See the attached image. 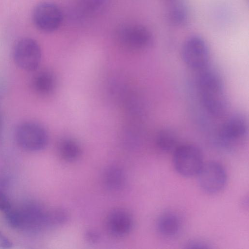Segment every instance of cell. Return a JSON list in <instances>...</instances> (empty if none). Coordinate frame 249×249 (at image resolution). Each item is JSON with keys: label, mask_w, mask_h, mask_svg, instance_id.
I'll list each match as a JSON object with an SVG mask.
<instances>
[{"label": "cell", "mask_w": 249, "mask_h": 249, "mask_svg": "<svg viewBox=\"0 0 249 249\" xmlns=\"http://www.w3.org/2000/svg\"><path fill=\"white\" fill-rule=\"evenodd\" d=\"M103 181L107 189L118 191L124 186L126 181L125 174L121 168L116 166H111L104 171Z\"/></svg>", "instance_id": "obj_13"}, {"label": "cell", "mask_w": 249, "mask_h": 249, "mask_svg": "<svg viewBox=\"0 0 249 249\" xmlns=\"http://www.w3.org/2000/svg\"><path fill=\"white\" fill-rule=\"evenodd\" d=\"M114 37L122 47L131 50L141 51L149 48L153 36L146 27L136 24H124L115 31Z\"/></svg>", "instance_id": "obj_4"}, {"label": "cell", "mask_w": 249, "mask_h": 249, "mask_svg": "<svg viewBox=\"0 0 249 249\" xmlns=\"http://www.w3.org/2000/svg\"><path fill=\"white\" fill-rule=\"evenodd\" d=\"M199 71L197 85L201 104L211 115L221 117L228 107L222 78L219 72L209 65Z\"/></svg>", "instance_id": "obj_1"}, {"label": "cell", "mask_w": 249, "mask_h": 249, "mask_svg": "<svg viewBox=\"0 0 249 249\" xmlns=\"http://www.w3.org/2000/svg\"><path fill=\"white\" fill-rule=\"evenodd\" d=\"M155 144L160 150L164 152H173L179 145L177 135L174 130L168 128H163L158 132Z\"/></svg>", "instance_id": "obj_15"}, {"label": "cell", "mask_w": 249, "mask_h": 249, "mask_svg": "<svg viewBox=\"0 0 249 249\" xmlns=\"http://www.w3.org/2000/svg\"><path fill=\"white\" fill-rule=\"evenodd\" d=\"M33 19L35 25L39 30L51 33L60 27L63 15L61 9L57 4L50 1H44L34 8Z\"/></svg>", "instance_id": "obj_8"}, {"label": "cell", "mask_w": 249, "mask_h": 249, "mask_svg": "<svg viewBox=\"0 0 249 249\" xmlns=\"http://www.w3.org/2000/svg\"><path fill=\"white\" fill-rule=\"evenodd\" d=\"M248 120L244 114H233L220 128L217 142L225 150H235L245 142L248 135Z\"/></svg>", "instance_id": "obj_2"}, {"label": "cell", "mask_w": 249, "mask_h": 249, "mask_svg": "<svg viewBox=\"0 0 249 249\" xmlns=\"http://www.w3.org/2000/svg\"><path fill=\"white\" fill-rule=\"evenodd\" d=\"M12 246L11 241L0 231V249H10Z\"/></svg>", "instance_id": "obj_22"}, {"label": "cell", "mask_w": 249, "mask_h": 249, "mask_svg": "<svg viewBox=\"0 0 249 249\" xmlns=\"http://www.w3.org/2000/svg\"><path fill=\"white\" fill-rule=\"evenodd\" d=\"M108 0H78L74 7V18L85 21L98 16L104 11Z\"/></svg>", "instance_id": "obj_11"}, {"label": "cell", "mask_w": 249, "mask_h": 249, "mask_svg": "<svg viewBox=\"0 0 249 249\" xmlns=\"http://www.w3.org/2000/svg\"><path fill=\"white\" fill-rule=\"evenodd\" d=\"M174 167L182 177L191 178L196 176L203 164L201 150L193 144H179L173 152Z\"/></svg>", "instance_id": "obj_3"}, {"label": "cell", "mask_w": 249, "mask_h": 249, "mask_svg": "<svg viewBox=\"0 0 249 249\" xmlns=\"http://www.w3.org/2000/svg\"><path fill=\"white\" fill-rule=\"evenodd\" d=\"M15 137L18 145L29 151H38L47 144L48 134L40 124L26 122L19 124L16 128Z\"/></svg>", "instance_id": "obj_6"}, {"label": "cell", "mask_w": 249, "mask_h": 249, "mask_svg": "<svg viewBox=\"0 0 249 249\" xmlns=\"http://www.w3.org/2000/svg\"><path fill=\"white\" fill-rule=\"evenodd\" d=\"M187 249H209L210 245L206 242L199 239H195L188 242L186 245Z\"/></svg>", "instance_id": "obj_20"}, {"label": "cell", "mask_w": 249, "mask_h": 249, "mask_svg": "<svg viewBox=\"0 0 249 249\" xmlns=\"http://www.w3.org/2000/svg\"><path fill=\"white\" fill-rule=\"evenodd\" d=\"M85 238L88 242L95 243L99 241L100 235L96 231L89 230L85 233Z\"/></svg>", "instance_id": "obj_21"}, {"label": "cell", "mask_w": 249, "mask_h": 249, "mask_svg": "<svg viewBox=\"0 0 249 249\" xmlns=\"http://www.w3.org/2000/svg\"><path fill=\"white\" fill-rule=\"evenodd\" d=\"M197 176L200 188L208 194H215L225 187L227 174L224 167L216 161L203 163Z\"/></svg>", "instance_id": "obj_7"}, {"label": "cell", "mask_w": 249, "mask_h": 249, "mask_svg": "<svg viewBox=\"0 0 249 249\" xmlns=\"http://www.w3.org/2000/svg\"><path fill=\"white\" fill-rule=\"evenodd\" d=\"M188 17V11L185 4L177 2L170 8L168 13L170 22L174 25L180 26L184 24Z\"/></svg>", "instance_id": "obj_17"}, {"label": "cell", "mask_w": 249, "mask_h": 249, "mask_svg": "<svg viewBox=\"0 0 249 249\" xmlns=\"http://www.w3.org/2000/svg\"><path fill=\"white\" fill-rule=\"evenodd\" d=\"M156 227L160 235L171 238L176 237L179 233L182 227V221L176 213L167 212L158 218Z\"/></svg>", "instance_id": "obj_12"}, {"label": "cell", "mask_w": 249, "mask_h": 249, "mask_svg": "<svg viewBox=\"0 0 249 249\" xmlns=\"http://www.w3.org/2000/svg\"><path fill=\"white\" fill-rule=\"evenodd\" d=\"M12 209L11 204L7 196L0 192V211L5 214Z\"/></svg>", "instance_id": "obj_19"}, {"label": "cell", "mask_w": 249, "mask_h": 249, "mask_svg": "<svg viewBox=\"0 0 249 249\" xmlns=\"http://www.w3.org/2000/svg\"><path fill=\"white\" fill-rule=\"evenodd\" d=\"M56 80L54 75L47 71L36 74L32 80L34 89L41 95H48L54 90Z\"/></svg>", "instance_id": "obj_14"}, {"label": "cell", "mask_w": 249, "mask_h": 249, "mask_svg": "<svg viewBox=\"0 0 249 249\" xmlns=\"http://www.w3.org/2000/svg\"><path fill=\"white\" fill-rule=\"evenodd\" d=\"M133 226L132 216L123 209L118 208L111 211L106 219L107 231L116 237H122L129 234Z\"/></svg>", "instance_id": "obj_10"}, {"label": "cell", "mask_w": 249, "mask_h": 249, "mask_svg": "<svg viewBox=\"0 0 249 249\" xmlns=\"http://www.w3.org/2000/svg\"><path fill=\"white\" fill-rule=\"evenodd\" d=\"M181 57L189 68L199 71L209 65L210 52L204 39L199 36L189 37L181 50Z\"/></svg>", "instance_id": "obj_5"}, {"label": "cell", "mask_w": 249, "mask_h": 249, "mask_svg": "<svg viewBox=\"0 0 249 249\" xmlns=\"http://www.w3.org/2000/svg\"><path fill=\"white\" fill-rule=\"evenodd\" d=\"M58 152L61 158L67 161H73L81 155V149L78 142L71 138L62 140L58 145Z\"/></svg>", "instance_id": "obj_16"}, {"label": "cell", "mask_w": 249, "mask_h": 249, "mask_svg": "<svg viewBox=\"0 0 249 249\" xmlns=\"http://www.w3.org/2000/svg\"><path fill=\"white\" fill-rule=\"evenodd\" d=\"M15 63L21 69L34 71L38 67L41 60V50L38 43L31 38L18 40L14 49Z\"/></svg>", "instance_id": "obj_9"}, {"label": "cell", "mask_w": 249, "mask_h": 249, "mask_svg": "<svg viewBox=\"0 0 249 249\" xmlns=\"http://www.w3.org/2000/svg\"><path fill=\"white\" fill-rule=\"evenodd\" d=\"M69 218V214L65 209L58 208L48 213V221L50 225L58 226L64 224Z\"/></svg>", "instance_id": "obj_18"}]
</instances>
